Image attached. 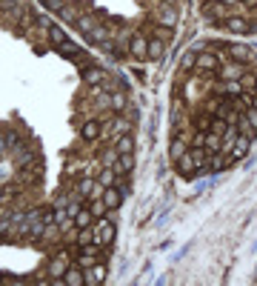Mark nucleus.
Returning a JSON list of instances; mask_svg holds the SVG:
<instances>
[{
    "mask_svg": "<svg viewBox=\"0 0 257 286\" xmlns=\"http://www.w3.org/2000/svg\"><path fill=\"white\" fill-rule=\"evenodd\" d=\"M103 206L106 209H120V203H123V192L120 189H117V186H106V189H103Z\"/></svg>",
    "mask_w": 257,
    "mask_h": 286,
    "instance_id": "6e6552de",
    "label": "nucleus"
},
{
    "mask_svg": "<svg viewBox=\"0 0 257 286\" xmlns=\"http://www.w3.org/2000/svg\"><path fill=\"white\" fill-rule=\"evenodd\" d=\"M57 14H60V17H63V20H71V23L78 20V14H74V9H71L69 3H66V6L60 9V12H57Z\"/></svg>",
    "mask_w": 257,
    "mask_h": 286,
    "instance_id": "58836bf2",
    "label": "nucleus"
},
{
    "mask_svg": "<svg viewBox=\"0 0 257 286\" xmlns=\"http://www.w3.org/2000/svg\"><path fill=\"white\" fill-rule=\"evenodd\" d=\"M226 6H237V3H243V0H223Z\"/></svg>",
    "mask_w": 257,
    "mask_h": 286,
    "instance_id": "37998d69",
    "label": "nucleus"
},
{
    "mask_svg": "<svg viewBox=\"0 0 257 286\" xmlns=\"http://www.w3.org/2000/svg\"><path fill=\"white\" fill-rule=\"evenodd\" d=\"M186 152H189V140H186V137H174V140H171V146H169V157L171 160H177V157H183Z\"/></svg>",
    "mask_w": 257,
    "mask_h": 286,
    "instance_id": "aec40b11",
    "label": "nucleus"
},
{
    "mask_svg": "<svg viewBox=\"0 0 257 286\" xmlns=\"http://www.w3.org/2000/svg\"><path fill=\"white\" fill-rule=\"evenodd\" d=\"M83 272H86V286H100L109 275L103 264H94V266H89V269H83Z\"/></svg>",
    "mask_w": 257,
    "mask_h": 286,
    "instance_id": "1a4fd4ad",
    "label": "nucleus"
},
{
    "mask_svg": "<svg viewBox=\"0 0 257 286\" xmlns=\"http://www.w3.org/2000/svg\"><path fill=\"white\" fill-rule=\"evenodd\" d=\"M163 52H166V43L163 40H149V57L151 60H160V57H163Z\"/></svg>",
    "mask_w": 257,
    "mask_h": 286,
    "instance_id": "c756f323",
    "label": "nucleus"
},
{
    "mask_svg": "<svg viewBox=\"0 0 257 286\" xmlns=\"http://www.w3.org/2000/svg\"><path fill=\"white\" fill-rule=\"evenodd\" d=\"M226 55L237 63H246L251 57V46H240V43H226Z\"/></svg>",
    "mask_w": 257,
    "mask_h": 286,
    "instance_id": "9d476101",
    "label": "nucleus"
},
{
    "mask_svg": "<svg viewBox=\"0 0 257 286\" xmlns=\"http://www.w3.org/2000/svg\"><path fill=\"white\" fill-rule=\"evenodd\" d=\"M117 157H120V152H117V149H109L106 155H103V166H114V163H117Z\"/></svg>",
    "mask_w": 257,
    "mask_h": 286,
    "instance_id": "4c0bfd02",
    "label": "nucleus"
},
{
    "mask_svg": "<svg viewBox=\"0 0 257 286\" xmlns=\"http://www.w3.org/2000/svg\"><path fill=\"white\" fill-rule=\"evenodd\" d=\"M40 221H43V226H55V223H57V214L52 212V209H46V212H40Z\"/></svg>",
    "mask_w": 257,
    "mask_h": 286,
    "instance_id": "e433bc0d",
    "label": "nucleus"
},
{
    "mask_svg": "<svg viewBox=\"0 0 257 286\" xmlns=\"http://www.w3.org/2000/svg\"><path fill=\"white\" fill-rule=\"evenodd\" d=\"M57 52H60L63 57H69V60H78V57L83 55V52H80V46H78V43H71V40L60 43V46H57Z\"/></svg>",
    "mask_w": 257,
    "mask_h": 286,
    "instance_id": "b1692460",
    "label": "nucleus"
},
{
    "mask_svg": "<svg viewBox=\"0 0 257 286\" xmlns=\"http://www.w3.org/2000/svg\"><path fill=\"white\" fill-rule=\"evenodd\" d=\"M212 3H223V0H212Z\"/></svg>",
    "mask_w": 257,
    "mask_h": 286,
    "instance_id": "49530a36",
    "label": "nucleus"
},
{
    "mask_svg": "<svg viewBox=\"0 0 257 286\" xmlns=\"http://www.w3.org/2000/svg\"><path fill=\"white\" fill-rule=\"evenodd\" d=\"M151 35H155L157 40L169 43L171 37H174V29H171V26H160V23H155V26H151Z\"/></svg>",
    "mask_w": 257,
    "mask_h": 286,
    "instance_id": "bb28decb",
    "label": "nucleus"
},
{
    "mask_svg": "<svg viewBox=\"0 0 257 286\" xmlns=\"http://www.w3.org/2000/svg\"><path fill=\"white\" fill-rule=\"evenodd\" d=\"M66 269H69V257H66V255H60V257H52V260H49V266H46V272H49L52 278H55V283H63V275H66Z\"/></svg>",
    "mask_w": 257,
    "mask_h": 286,
    "instance_id": "423d86ee",
    "label": "nucleus"
},
{
    "mask_svg": "<svg viewBox=\"0 0 257 286\" xmlns=\"http://www.w3.org/2000/svg\"><path fill=\"white\" fill-rule=\"evenodd\" d=\"M246 6H257V0H246Z\"/></svg>",
    "mask_w": 257,
    "mask_h": 286,
    "instance_id": "c03bdc74",
    "label": "nucleus"
},
{
    "mask_svg": "<svg viewBox=\"0 0 257 286\" xmlns=\"http://www.w3.org/2000/svg\"><path fill=\"white\" fill-rule=\"evenodd\" d=\"M100 132H103V123H100V121H86L83 129H80V135H83L86 140H97Z\"/></svg>",
    "mask_w": 257,
    "mask_h": 286,
    "instance_id": "a211bd4d",
    "label": "nucleus"
},
{
    "mask_svg": "<svg viewBox=\"0 0 257 286\" xmlns=\"http://www.w3.org/2000/svg\"><path fill=\"white\" fill-rule=\"evenodd\" d=\"M251 94H254V98H257V83H254V89H251Z\"/></svg>",
    "mask_w": 257,
    "mask_h": 286,
    "instance_id": "a18cd8bd",
    "label": "nucleus"
},
{
    "mask_svg": "<svg viewBox=\"0 0 257 286\" xmlns=\"http://www.w3.org/2000/svg\"><path fill=\"white\" fill-rule=\"evenodd\" d=\"M155 20L160 26H177V12H174V0H163V6L155 12Z\"/></svg>",
    "mask_w": 257,
    "mask_h": 286,
    "instance_id": "7ed1b4c3",
    "label": "nucleus"
},
{
    "mask_svg": "<svg viewBox=\"0 0 257 286\" xmlns=\"http://www.w3.org/2000/svg\"><path fill=\"white\" fill-rule=\"evenodd\" d=\"M89 209H92V214L94 218H103V214H106V206H103V200H92V203H89Z\"/></svg>",
    "mask_w": 257,
    "mask_h": 286,
    "instance_id": "c9c22d12",
    "label": "nucleus"
},
{
    "mask_svg": "<svg viewBox=\"0 0 257 286\" xmlns=\"http://www.w3.org/2000/svg\"><path fill=\"white\" fill-rule=\"evenodd\" d=\"M203 149H206V155H223V137L206 132V143H203Z\"/></svg>",
    "mask_w": 257,
    "mask_h": 286,
    "instance_id": "f3484780",
    "label": "nucleus"
},
{
    "mask_svg": "<svg viewBox=\"0 0 257 286\" xmlns=\"http://www.w3.org/2000/svg\"><path fill=\"white\" fill-rule=\"evenodd\" d=\"M14 160H17V166H20V169H29V166H37V163H35V160H37V157H35V152H32V149H23V146H20L17 152H14Z\"/></svg>",
    "mask_w": 257,
    "mask_h": 286,
    "instance_id": "6ab92c4d",
    "label": "nucleus"
},
{
    "mask_svg": "<svg viewBox=\"0 0 257 286\" xmlns=\"http://www.w3.org/2000/svg\"><path fill=\"white\" fill-rule=\"evenodd\" d=\"M203 14H206L209 20L214 23V26H220L226 17H232V6H226V3H212V0H206V6H203Z\"/></svg>",
    "mask_w": 257,
    "mask_h": 286,
    "instance_id": "f257e3e1",
    "label": "nucleus"
},
{
    "mask_svg": "<svg viewBox=\"0 0 257 286\" xmlns=\"http://www.w3.org/2000/svg\"><path fill=\"white\" fill-rule=\"evenodd\" d=\"M97 183L103 186V189H106V186H114V183H117V175H114L112 166H103V172L97 175Z\"/></svg>",
    "mask_w": 257,
    "mask_h": 286,
    "instance_id": "cd10ccee",
    "label": "nucleus"
},
{
    "mask_svg": "<svg viewBox=\"0 0 257 286\" xmlns=\"http://www.w3.org/2000/svg\"><path fill=\"white\" fill-rule=\"evenodd\" d=\"M249 149H251V137L237 135V137H235V143H232V157H235V160H240V157L249 155Z\"/></svg>",
    "mask_w": 257,
    "mask_h": 286,
    "instance_id": "ddd939ff",
    "label": "nucleus"
},
{
    "mask_svg": "<svg viewBox=\"0 0 257 286\" xmlns=\"http://www.w3.org/2000/svg\"><path fill=\"white\" fill-rule=\"evenodd\" d=\"M128 100H126V89H114L112 94H109V109L112 112H126Z\"/></svg>",
    "mask_w": 257,
    "mask_h": 286,
    "instance_id": "2eb2a0df",
    "label": "nucleus"
},
{
    "mask_svg": "<svg viewBox=\"0 0 257 286\" xmlns=\"http://www.w3.org/2000/svg\"><path fill=\"white\" fill-rule=\"evenodd\" d=\"M194 69H200V72H217V69H220V57L214 55V52H197Z\"/></svg>",
    "mask_w": 257,
    "mask_h": 286,
    "instance_id": "39448f33",
    "label": "nucleus"
},
{
    "mask_svg": "<svg viewBox=\"0 0 257 286\" xmlns=\"http://www.w3.org/2000/svg\"><path fill=\"white\" fill-rule=\"evenodd\" d=\"M220 80H240L243 78V63H237V60H232V63H226V66H220Z\"/></svg>",
    "mask_w": 257,
    "mask_h": 286,
    "instance_id": "f8f14e48",
    "label": "nucleus"
},
{
    "mask_svg": "<svg viewBox=\"0 0 257 286\" xmlns=\"http://www.w3.org/2000/svg\"><path fill=\"white\" fill-rule=\"evenodd\" d=\"M94 26H97V17H89V14H78V20H74V29H78L83 37L89 35Z\"/></svg>",
    "mask_w": 257,
    "mask_h": 286,
    "instance_id": "4be33fe9",
    "label": "nucleus"
},
{
    "mask_svg": "<svg viewBox=\"0 0 257 286\" xmlns=\"http://www.w3.org/2000/svg\"><path fill=\"white\" fill-rule=\"evenodd\" d=\"M223 26H226L228 32H235V35H249V32H251L249 20H246V17H240V14H232V17H226V20H223Z\"/></svg>",
    "mask_w": 257,
    "mask_h": 286,
    "instance_id": "0eeeda50",
    "label": "nucleus"
},
{
    "mask_svg": "<svg viewBox=\"0 0 257 286\" xmlns=\"http://www.w3.org/2000/svg\"><path fill=\"white\" fill-rule=\"evenodd\" d=\"M46 35H49V43H55V46H60V43L69 40V37H66V29H63V26H57V23H52Z\"/></svg>",
    "mask_w": 257,
    "mask_h": 286,
    "instance_id": "393cba45",
    "label": "nucleus"
},
{
    "mask_svg": "<svg viewBox=\"0 0 257 286\" xmlns=\"http://www.w3.org/2000/svg\"><path fill=\"white\" fill-rule=\"evenodd\" d=\"M240 114L246 117V121H249V126L257 132V109H249V112H240Z\"/></svg>",
    "mask_w": 257,
    "mask_h": 286,
    "instance_id": "ea45409f",
    "label": "nucleus"
},
{
    "mask_svg": "<svg viewBox=\"0 0 257 286\" xmlns=\"http://www.w3.org/2000/svg\"><path fill=\"white\" fill-rule=\"evenodd\" d=\"M194 126H197V132H209V126H212V114H200V117H194Z\"/></svg>",
    "mask_w": 257,
    "mask_h": 286,
    "instance_id": "f704fd0d",
    "label": "nucleus"
},
{
    "mask_svg": "<svg viewBox=\"0 0 257 286\" xmlns=\"http://www.w3.org/2000/svg\"><path fill=\"white\" fill-rule=\"evenodd\" d=\"M86 40L89 43H94V46H103L106 40H112V35H109V29H106V23H97V26L86 35Z\"/></svg>",
    "mask_w": 257,
    "mask_h": 286,
    "instance_id": "4468645a",
    "label": "nucleus"
},
{
    "mask_svg": "<svg viewBox=\"0 0 257 286\" xmlns=\"http://www.w3.org/2000/svg\"><path fill=\"white\" fill-rule=\"evenodd\" d=\"M43 3H46V6L52 9V12H60V9L66 6V0H43Z\"/></svg>",
    "mask_w": 257,
    "mask_h": 286,
    "instance_id": "a19ab883",
    "label": "nucleus"
},
{
    "mask_svg": "<svg viewBox=\"0 0 257 286\" xmlns=\"http://www.w3.org/2000/svg\"><path fill=\"white\" fill-rule=\"evenodd\" d=\"M128 55L135 57V60H149V37L132 35V40H128Z\"/></svg>",
    "mask_w": 257,
    "mask_h": 286,
    "instance_id": "20e7f679",
    "label": "nucleus"
},
{
    "mask_svg": "<svg viewBox=\"0 0 257 286\" xmlns=\"http://www.w3.org/2000/svg\"><path fill=\"white\" fill-rule=\"evenodd\" d=\"M257 83V75L254 72H243V78H240V86H243V92H251Z\"/></svg>",
    "mask_w": 257,
    "mask_h": 286,
    "instance_id": "2f4dec72",
    "label": "nucleus"
},
{
    "mask_svg": "<svg viewBox=\"0 0 257 286\" xmlns=\"http://www.w3.org/2000/svg\"><path fill=\"white\" fill-rule=\"evenodd\" d=\"M89 243H94V232L92 229H80L78 232V246L83 249V246H89Z\"/></svg>",
    "mask_w": 257,
    "mask_h": 286,
    "instance_id": "473e14b6",
    "label": "nucleus"
},
{
    "mask_svg": "<svg viewBox=\"0 0 257 286\" xmlns=\"http://www.w3.org/2000/svg\"><path fill=\"white\" fill-rule=\"evenodd\" d=\"M128 117H117V121H114V135L112 137H117V135H128Z\"/></svg>",
    "mask_w": 257,
    "mask_h": 286,
    "instance_id": "72a5a7b5",
    "label": "nucleus"
},
{
    "mask_svg": "<svg viewBox=\"0 0 257 286\" xmlns=\"http://www.w3.org/2000/svg\"><path fill=\"white\" fill-rule=\"evenodd\" d=\"M106 80V69H100V66H86L83 69V83L86 86H100Z\"/></svg>",
    "mask_w": 257,
    "mask_h": 286,
    "instance_id": "9b49d317",
    "label": "nucleus"
},
{
    "mask_svg": "<svg viewBox=\"0 0 257 286\" xmlns=\"http://www.w3.org/2000/svg\"><path fill=\"white\" fill-rule=\"evenodd\" d=\"M92 186H94V180L80 178L78 183H74V195H80V198H89V192H92Z\"/></svg>",
    "mask_w": 257,
    "mask_h": 286,
    "instance_id": "7c9ffc66",
    "label": "nucleus"
},
{
    "mask_svg": "<svg viewBox=\"0 0 257 286\" xmlns=\"http://www.w3.org/2000/svg\"><path fill=\"white\" fill-rule=\"evenodd\" d=\"M114 149L120 152V155H132V152H135V137H132V132H128V135H117Z\"/></svg>",
    "mask_w": 257,
    "mask_h": 286,
    "instance_id": "412c9836",
    "label": "nucleus"
},
{
    "mask_svg": "<svg viewBox=\"0 0 257 286\" xmlns=\"http://www.w3.org/2000/svg\"><path fill=\"white\" fill-rule=\"evenodd\" d=\"M132 166H135V157H132V155H120L112 169H114V175H126V172H132Z\"/></svg>",
    "mask_w": 257,
    "mask_h": 286,
    "instance_id": "a878e982",
    "label": "nucleus"
},
{
    "mask_svg": "<svg viewBox=\"0 0 257 286\" xmlns=\"http://www.w3.org/2000/svg\"><path fill=\"white\" fill-rule=\"evenodd\" d=\"M63 283H69V286H83L86 283V272L80 269L78 264L69 266V269H66V275H63Z\"/></svg>",
    "mask_w": 257,
    "mask_h": 286,
    "instance_id": "dca6fc26",
    "label": "nucleus"
},
{
    "mask_svg": "<svg viewBox=\"0 0 257 286\" xmlns=\"http://www.w3.org/2000/svg\"><path fill=\"white\" fill-rule=\"evenodd\" d=\"M94 221H97V218L92 214V209H89V206H83L78 214H74V226H78V229H89Z\"/></svg>",
    "mask_w": 257,
    "mask_h": 286,
    "instance_id": "5701e85b",
    "label": "nucleus"
},
{
    "mask_svg": "<svg viewBox=\"0 0 257 286\" xmlns=\"http://www.w3.org/2000/svg\"><path fill=\"white\" fill-rule=\"evenodd\" d=\"M94 243L97 246H112L114 243V223L106 221V218H100L97 226H94Z\"/></svg>",
    "mask_w": 257,
    "mask_h": 286,
    "instance_id": "f03ea898",
    "label": "nucleus"
},
{
    "mask_svg": "<svg viewBox=\"0 0 257 286\" xmlns=\"http://www.w3.org/2000/svg\"><path fill=\"white\" fill-rule=\"evenodd\" d=\"M194 60H197V55H194V52H189V55L183 57V69H192V66H194Z\"/></svg>",
    "mask_w": 257,
    "mask_h": 286,
    "instance_id": "79ce46f5",
    "label": "nucleus"
},
{
    "mask_svg": "<svg viewBox=\"0 0 257 286\" xmlns=\"http://www.w3.org/2000/svg\"><path fill=\"white\" fill-rule=\"evenodd\" d=\"M226 129H228V123L223 121L220 114H212V126H209V132H212V135H226Z\"/></svg>",
    "mask_w": 257,
    "mask_h": 286,
    "instance_id": "c85d7f7f",
    "label": "nucleus"
}]
</instances>
